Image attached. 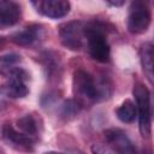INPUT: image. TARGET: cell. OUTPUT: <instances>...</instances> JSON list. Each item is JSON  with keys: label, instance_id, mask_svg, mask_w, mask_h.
I'll return each instance as SVG.
<instances>
[{"label": "cell", "instance_id": "6da1fadb", "mask_svg": "<svg viewBox=\"0 0 154 154\" xmlns=\"http://www.w3.org/2000/svg\"><path fill=\"white\" fill-rule=\"evenodd\" d=\"M72 90L75 101L81 107H87L107 99L111 94V84L105 78H96L88 71L78 69L73 73Z\"/></svg>", "mask_w": 154, "mask_h": 154}, {"label": "cell", "instance_id": "7a4b0ae2", "mask_svg": "<svg viewBox=\"0 0 154 154\" xmlns=\"http://www.w3.org/2000/svg\"><path fill=\"white\" fill-rule=\"evenodd\" d=\"M85 46L90 57L99 63L109 60V45L106 40V26L101 22H89L85 25Z\"/></svg>", "mask_w": 154, "mask_h": 154}, {"label": "cell", "instance_id": "3957f363", "mask_svg": "<svg viewBox=\"0 0 154 154\" xmlns=\"http://www.w3.org/2000/svg\"><path fill=\"white\" fill-rule=\"evenodd\" d=\"M134 96L136 100V111L138 116V126L143 137H148L152 131V106L150 94L147 87L142 83H136L134 87Z\"/></svg>", "mask_w": 154, "mask_h": 154}, {"label": "cell", "instance_id": "277c9868", "mask_svg": "<svg viewBox=\"0 0 154 154\" xmlns=\"http://www.w3.org/2000/svg\"><path fill=\"white\" fill-rule=\"evenodd\" d=\"M152 14L147 1L136 0L132 1L129 8L128 29L131 34H143L148 30Z\"/></svg>", "mask_w": 154, "mask_h": 154}, {"label": "cell", "instance_id": "5b68a950", "mask_svg": "<svg viewBox=\"0 0 154 154\" xmlns=\"http://www.w3.org/2000/svg\"><path fill=\"white\" fill-rule=\"evenodd\" d=\"M85 25L87 23L82 20H72L60 25L61 43L71 51H79L85 45Z\"/></svg>", "mask_w": 154, "mask_h": 154}, {"label": "cell", "instance_id": "8992f818", "mask_svg": "<svg viewBox=\"0 0 154 154\" xmlns=\"http://www.w3.org/2000/svg\"><path fill=\"white\" fill-rule=\"evenodd\" d=\"M105 138L116 154H138L136 146L129 136L120 129H108L105 131Z\"/></svg>", "mask_w": 154, "mask_h": 154}, {"label": "cell", "instance_id": "52a82bcc", "mask_svg": "<svg viewBox=\"0 0 154 154\" xmlns=\"http://www.w3.org/2000/svg\"><path fill=\"white\" fill-rule=\"evenodd\" d=\"M6 77H8V81L5 85L12 99L24 97L29 94V87H28L29 75L23 67L19 66L14 67Z\"/></svg>", "mask_w": 154, "mask_h": 154}, {"label": "cell", "instance_id": "ba28073f", "mask_svg": "<svg viewBox=\"0 0 154 154\" xmlns=\"http://www.w3.org/2000/svg\"><path fill=\"white\" fill-rule=\"evenodd\" d=\"M1 135H2V138L8 143V146L13 147L17 150L30 152L34 148L35 140L24 135L23 132H20L18 129L13 128L12 125H8V124L4 125L1 130Z\"/></svg>", "mask_w": 154, "mask_h": 154}, {"label": "cell", "instance_id": "9c48e42d", "mask_svg": "<svg viewBox=\"0 0 154 154\" xmlns=\"http://www.w3.org/2000/svg\"><path fill=\"white\" fill-rule=\"evenodd\" d=\"M32 6L36 11L48 18H61L70 12V2L65 0H38L32 1Z\"/></svg>", "mask_w": 154, "mask_h": 154}, {"label": "cell", "instance_id": "30bf717a", "mask_svg": "<svg viewBox=\"0 0 154 154\" xmlns=\"http://www.w3.org/2000/svg\"><path fill=\"white\" fill-rule=\"evenodd\" d=\"M45 37V30L38 24H31L17 31L12 36V41L22 47H31L37 45Z\"/></svg>", "mask_w": 154, "mask_h": 154}, {"label": "cell", "instance_id": "8fae6325", "mask_svg": "<svg viewBox=\"0 0 154 154\" xmlns=\"http://www.w3.org/2000/svg\"><path fill=\"white\" fill-rule=\"evenodd\" d=\"M22 10L20 6L10 0L0 1V29H5L17 24L20 19Z\"/></svg>", "mask_w": 154, "mask_h": 154}, {"label": "cell", "instance_id": "7c38bea8", "mask_svg": "<svg viewBox=\"0 0 154 154\" xmlns=\"http://www.w3.org/2000/svg\"><path fill=\"white\" fill-rule=\"evenodd\" d=\"M140 57L143 71L149 82L153 83V45L150 42H144L141 46Z\"/></svg>", "mask_w": 154, "mask_h": 154}, {"label": "cell", "instance_id": "4fadbf2b", "mask_svg": "<svg viewBox=\"0 0 154 154\" xmlns=\"http://www.w3.org/2000/svg\"><path fill=\"white\" fill-rule=\"evenodd\" d=\"M17 126L20 132L36 140L37 134H38V126H37V122L34 118V116H31V114L23 116L22 118H19L17 120Z\"/></svg>", "mask_w": 154, "mask_h": 154}, {"label": "cell", "instance_id": "5bb4252c", "mask_svg": "<svg viewBox=\"0 0 154 154\" xmlns=\"http://www.w3.org/2000/svg\"><path fill=\"white\" fill-rule=\"evenodd\" d=\"M117 117L123 123H131L136 117V107L130 100H125L117 109Z\"/></svg>", "mask_w": 154, "mask_h": 154}, {"label": "cell", "instance_id": "9a60e30c", "mask_svg": "<svg viewBox=\"0 0 154 154\" xmlns=\"http://www.w3.org/2000/svg\"><path fill=\"white\" fill-rule=\"evenodd\" d=\"M20 63V57L18 54H6L0 57V75L7 76L14 67Z\"/></svg>", "mask_w": 154, "mask_h": 154}, {"label": "cell", "instance_id": "2e32d148", "mask_svg": "<svg viewBox=\"0 0 154 154\" xmlns=\"http://www.w3.org/2000/svg\"><path fill=\"white\" fill-rule=\"evenodd\" d=\"M79 109H81V106L77 103V101H75V100H66L61 105L60 114H61V117H65V118H72V117L78 114Z\"/></svg>", "mask_w": 154, "mask_h": 154}, {"label": "cell", "instance_id": "e0dca14e", "mask_svg": "<svg viewBox=\"0 0 154 154\" xmlns=\"http://www.w3.org/2000/svg\"><path fill=\"white\" fill-rule=\"evenodd\" d=\"M12 96L10 95L6 85H1L0 87V111H2L4 108H6L8 106V103L12 101Z\"/></svg>", "mask_w": 154, "mask_h": 154}, {"label": "cell", "instance_id": "ac0fdd59", "mask_svg": "<svg viewBox=\"0 0 154 154\" xmlns=\"http://www.w3.org/2000/svg\"><path fill=\"white\" fill-rule=\"evenodd\" d=\"M91 150H93L94 154H109L108 149H107L105 146H101V144H95V146H93Z\"/></svg>", "mask_w": 154, "mask_h": 154}, {"label": "cell", "instance_id": "d6986e66", "mask_svg": "<svg viewBox=\"0 0 154 154\" xmlns=\"http://www.w3.org/2000/svg\"><path fill=\"white\" fill-rule=\"evenodd\" d=\"M107 4H109L112 6H122L124 4V1H107Z\"/></svg>", "mask_w": 154, "mask_h": 154}, {"label": "cell", "instance_id": "ffe728a7", "mask_svg": "<svg viewBox=\"0 0 154 154\" xmlns=\"http://www.w3.org/2000/svg\"><path fill=\"white\" fill-rule=\"evenodd\" d=\"M5 46V38L4 37H0V49H2Z\"/></svg>", "mask_w": 154, "mask_h": 154}, {"label": "cell", "instance_id": "44dd1931", "mask_svg": "<svg viewBox=\"0 0 154 154\" xmlns=\"http://www.w3.org/2000/svg\"><path fill=\"white\" fill-rule=\"evenodd\" d=\"M45 154H65V153H58V152H48V153H45Z\"/></svg>", "mask_w": 154, "mask_h": 154}]
</instances>
